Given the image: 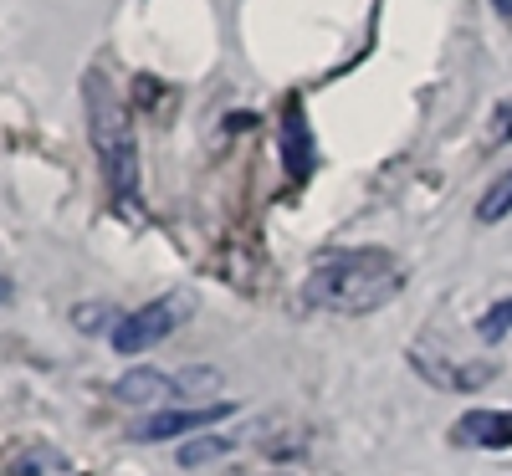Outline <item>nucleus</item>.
I'll use <instances>...</instances> for the list:
<instances>
[{"label": "nucleus", "instance_id": "f03ea898", "mask_svg": "<svg viewBox=\"0 0 512 476\" xmlns=\"http://www.w3.org/2000/svg\"><path fill=\"white\" fill-rule=\"evenodd\" d=\"M82 98H88V128H93V149H98V164H103L108 195L128 221H139V144H134L128 108L118 103L108 77H98V72L82 77Z\"/></svg>", "mask_w": 512, "mask_h": 476}, {"label": "nucleus", "instance_id": "ddd939ff", "mask_svg": "<svg viewBox=\"0 0 512 476\" xmlns=\"http://www.w3.org/2000/svg\"><path fill=\"white\" fill-rule=\"evenodd\" d=\"M134 93H139V103H159V82H154V77H139Z\"/></svg>", "mask_w": 512, "mask_h": 476}, {"label": "nucleus", "instance_id": "9d476101", "mask_svg": "<svg viewBox=\"0 0 512 476\" xmlns=\"http://www.w3.org/2000/svg\"><path fill=\"white\" fill-rule=\"evenodd\" d=\"M128 313H118L113 302H82V308H72V323L82 328V333H118V323H123Z\"/></svg>", "mask_w": 512, "mask_h": 476}, {"label": "nucleus", "instance_id": "f8f14e48", "mask_svg": "<svg viewBox=\"0 0 512 476\" xmlns=\"http://www.w3.org/2000/svg\"><path fill=\"white\" fill-rule=\"evenodd\" d=\"M507 328H512V297H507V302H497V308H487V313H482L477 333H482L487 343H497V338H502Z\"/></svg>", "mask_w": 512, "mask_h": 476}, {"label": "nucleus", "instance_id": "9b49d317", "mask_svg": "<svg viewBox=\"0 0 512 476\" xmlns=\"http://www.w3.org/2000/svg\"><path fill=\"white\" fill-rule=\"evenodd\" d=\"M236 441H241V436H210V441H185L175 461H180V466H210V461L231 456V451H236Z\"/></svg>", "mask_w": 512, "mask_h": 476}, {"label": "nucleus", "instance_id": "f257e3e1", "mask_svg": "<svg viewBox=\"0 0 512 476\" xmlns=\"http://www.w3.org/2000/svg\"><path fill=\"white\" fill-rule=\"evenodd\" d=\"M405 287V267L395 251L384 246H354V251H323L313 272L303 277V302L323 313H374L384 302H395Z\"/></svg>", "mask_w": 512, "mask_h": 476}, {"label": "nucleus", "instance_id": "4468645a", "mask_svg": "<svg viewBox=\"0 0 512 476\" xmlns=\"http://www.w3.org/2000/svg\"><path fill=\"white\" fill-rule=\"evenodd\" d=\"M6 302H11V277L0 272V308H6Z\"/></svg>", "mask_w": 512, "mask_h": 476}, {"label": "nucleus", "instance_id": "0eeeda50", "mask_svg": "<svg viewBox=\"0 0 512 476\" xmlns=\"http://www.w3.org/2000/svg\"><path fill=\"white\" fill-rule=\"evenodd\" d=\"M410 364L431 379V384H441V389H482V384L492 379V364H451V359L425 354V349H415Z\"/></svg>", "mask_w": 512, "mask_h": 476}, {"label": "nucleus", "instance_id": "7ed1b4c3", "mask_svg": "<svg viewBox=\"0 0 512 476\" xmlns=\"http://www.w3.org/2000/svg\"><path fill=\"white\" fill-rule=\"evenodd\" d=\"M221 389V369L195 364L180 374H164V369H128L123 379H113V400L118 405H134V410H175V405H200Z\"/></svg>", "mask_w": 512, "mask_h": 476}, {"label": "nucleus", "instance_id": "6e6552de", "mask_svg": "<svg viewBox=\"0 0 512 476\" xmlns=\"http://www.w3.org/2000/svg\"><path fill=\"white\" fill-rule=\"evenodd\" d=\"M456 441H466V446H487V451L512 446V410H472V415H461Z\"/></svg>", "mask_w": 512, "mask_h": 476}, {"label": "nucleus", "instance_id": "20e7f679", "mask_svg": "<svg viewBox=\"0 0 512 476\" xmlns=\"http://www.w3.org/2000/svg\"><path fill=\"white\" fill-rule=\"evenodd\" d=\"M190 313H195V297H190V292H164V297H149L144 308H134V313H128V318L118 323L113 349H118V354H144V349H154V343H164V338L175 333Z\"/></svg>", "mask_w": 512, "mask_h": 476}, {"label": "nucleus", "instance_id": "423d86ee", "mask_svg": "<svg viewBox=\"0 0 512 476\" xmlns=\"http://www.w3.org/2000/svg\"><path fill=\"white\" fill-rule=\"evenodd\" d=\"M282 164H287L292 180H308V169H313V134H308L303 103L282 108Z\"/></svg>", "mask_w": 512, "mask_h": 476}, {"label": "nucleus", "instance_id": "1a4fd4ad", "mask_svg": "<svg viewBox=\"0 0 512 476\" xmlns=\"http://www.w3.org/2000/svg\"><path fill=\"white\" fill-rule=\"evenodd\" d=\"M502 215H512V169H507V175H497V180L482 190V200H477V221H482V226H497Z\"/></svg>", "mask_w": 512, "mask_h": 476}, {"label": "nucleus", "instance_id": "39448f33", "mask_svg": "<svg viewBox=\"0 0 512 476\" xmlns=\"http://www.w3.org/2000/svg\"><path fill=\"white\" fill-rule=\"evenodd\" d=\"M236 405H175V410H154L149 420L134 425V441H180V436H195V430L216 425V420H231Z\"/></svg>", "mask_w": 512, "mask_h": 476}, {"label": "nucleus", "instance_id": "2eb2a0df", "mask_svg": "<svg viewBox=\"0 0 512 476\" xmlns=\"http://www.w3.org/2000/svg\"><path fill=\"white\" fill-rule=\"evenodd\" d=\"M492 6H497V11H502V16L512 21V0H492Z\"/></svg>", "mask_w": 512, "mask_h": 476}]
</instances>
